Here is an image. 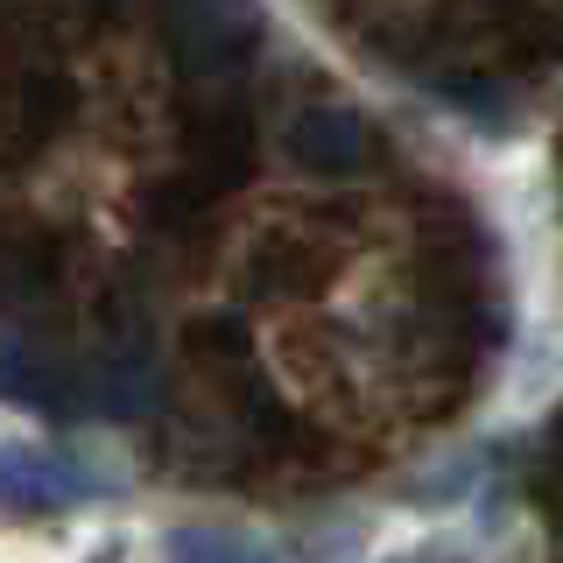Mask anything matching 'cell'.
Wrapping results in <instances>:
<instances>
[{
    "mask_svg": "<svg viewBox=\"0 0 563 563\" xmlns=\"http://www.w3.org/2000/svg\"><path fill=\"white\" fill-rule=\"evenodd\" d=\"M176 563H268V556L240 550V542H219V536H184L176 542Z\"/></svg>",
    "mask_w": 563,
    "mask_h": 563,
    "instance_id": "1",
    "label": "cell"
}]
</instances>
